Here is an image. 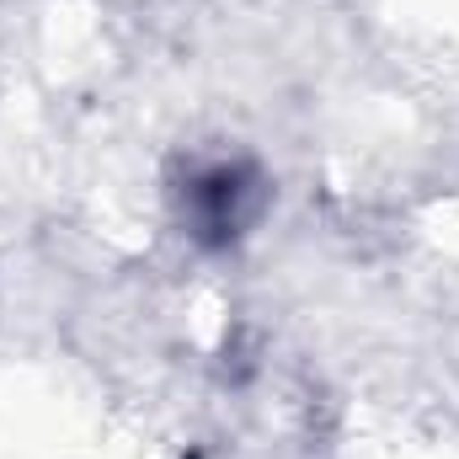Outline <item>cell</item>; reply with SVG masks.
<instances>
[{
  "mask_svg": "<svg viewBox=\"0 0 459 459\" xmlns=\"http://www.w3.org/2000/svg\"><path fill=\"white\" fill-rule=\"evenodd\" d=\"M262 198H267V187H262L256 166H246V160H214V166H204V171L187 177L182 220L193 230V240L230 246V240H240L246 230L256 225Z\"/></svg>",
  "mask_w": 459,
  "mask_h": 459,
  "instance_id": "6da1fadb",
  "label": "cell"
}]
</instances>
